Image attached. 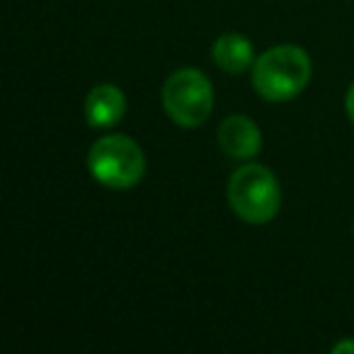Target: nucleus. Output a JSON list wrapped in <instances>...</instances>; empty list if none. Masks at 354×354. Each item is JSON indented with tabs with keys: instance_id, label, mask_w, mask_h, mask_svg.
I'll return each instance as SVG.
<instances>
[{
	"instance_id": "f257e3e1",
	"label": "nucleus",
	"mask_w": 354,
	"mask_h": 354,
	"mask_svg": "<svg viewBox=\"0 0 354 354\" xmlns=\"http://www.w3.org/2000/svg\"><path fill=\"white\" fill-rule=\"evenodd\" d=\"M313 66L304 49L294 44H281L265 51L252 64V88L267 102H286L304 93L310 83Z\"/></svg>"
},
{
	"instance_id": "f03ea898",
	"label": "nucleus",
	"mask_w": 354,
	"mask_h": 354,
	"mask_svg": "<svg viewBox=\"0 0 354 354\" xmlns=\"http://www.w3.org/2000/svg\"><path fill=\"white\" fill-rule=\"evenodd\" d=\"M228 204L245 223H267L277 216L281 189L272 170L257 162L238 167L228 180Z\"/></svg>"
},
{
	"instance_id": "7ed1b4c3",
	"label": "nucleus",
	"mask_w": 354,
	"mask_h": 354,
	"mask_svg": "<svg viewBox=\"0 0 354 354\" xmlns=\"http://www.w3.org/2000/svg\"><path fill=\"white\" fill-rule=\"evenodd\" d=\"M88 167L100 185L112 189H129L141 183L146 172V158L133 138L124 133L104 136L90 148Z\"/></svg>"
},
{
	"instance_id": "20e7f679",
	"label": "nucleus",
	"mask_w": 354,
	"mask_h": 354,
	"mask_svg": "<svg viewBox=\"0 0 354 354\" xmlns=\"http://www.w3.org/2000/svg\"><path fill=\"white\" fill-rule=\"evenodd\" d=\"M162 104L167 117L180 127H202L214 109V88L202 71H175L162 85Z\"/></svg>"
},
{
	"instance_id": "39448f33",
	"label": "nucleus",
	"mask_w": 354,
	"mask_h": 354,
	"mask_svg": "<svg viewBox=\"0 0 354 354\" xmlns=\"http://www.w3.org/2000/svg\"><path fill=\"white\" fill-rule=\"evenodd\" d=\"M218 143H221L223 153L238 160H248L255 158L262 148V133L252 119L243 117V114H233L226 117L218 127Z\"/></svg>"
},
{
	"instance_id": "423d86ee",
	"label": "nucleus",
	"mask_w": 354,
	"mask_h": 354,
	"mask_svg": "<svg viewBox=\"0 0 354 354\" xmlns=\"http://www.w3.org/2000/svg\"><path fill=\"white\" fill-rule=\"evenodd\" d=\"M127 112V97L117 85H95L85 97V119L93 129H109L122 122Z\"/></svg>"
},
{
	"instance_id": "0eeeda50",
	"label": "nucleus",
	"mask_w": 354,
	"mask_h": 354,
	"mask_svg": "<svg viewBox=\"0 0 354 354\" xmlns=\"http://www.w3.org/2000/svg\"><path fill=\"white\" fill-rule=\"evenodd\" d=\"M212 56H214V64L221 71H226V73H243V71H248L255 64L250 39L243 35H236V32L218 37L214 41Z\"/></svg>"
},
{
	"instance_id": "6e6552de",
	"label": "nucleus",
	"mask_w": 354,
	"mask_h": 354,
	"mask_svg": "<svg viewBox=\"0 0 354 354\" xmlns=\"http://www.w3.org/2000/svg\"><path fill=\"white\" fill-rule=\"evenodd\" d=\"M335 354H342V352H354V339H344V342L335 344L333 347Z\"/></svg>"
},
{
	"instance_id": "1a4fd4ad",
	"label": "nucleus",
	"mask_w": 354,
	"mask_h": 354,
	"mask_svg": "<svg viewBox=\"0 0 354 354\" xmlns=\"http://www.w3.org/2000/svg\"><path fill=\"white\" fill-rule=\"evenodd\" d=\"M344 107H347L349 119H352V122H354V85H352V88H349L347 100H344Z\"/></svg>"
}]
</instances>
